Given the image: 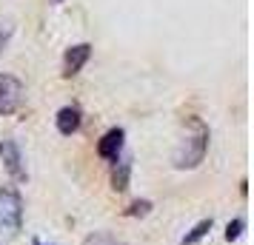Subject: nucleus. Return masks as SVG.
Wrapping results in <instances>:
<instances>
[{"mask_svg": "<svg viewBox=\"0 0 254 245\" xmlns=\"http://www.w3.org/2000/svg\"><path fill=\"white\" fill-rule=\"evenodd\" d=\"M123 129H112L103 134V140L97 143V154L100 157H106V160H117V154H120V148H123Z\"/></svg>", "mask_w": 254, "mask_h": 245, "instance_id": "6", "label": "nucleus"}, {"mask_svg": "<svg viewBox=\"0 0 254 245\" xmlns=\"http://www.w3.org/2000/svg\"><path fill=\"white\" fill-rule=\"evenodd\" d=\"M35 245H40V243H37V240H35Z\"/></svg>", "mask_w": 254, "mask_h": 245, "instance_id": "15", "label": "nucleus"}, {"mask_svg": "<svg viewBox=\"0 0 254 245\" xmlns=\"http://www.w3.org/2000/svg\"><path fill=\"white\" fill-rule=\"evenodd\" d=\"M240 231H243V220H234V222H229V225H226V240H237V237H240Z\"/></svg>", "mask_w": 254, "mask_h": 245, "instance_id": "11", "label": "nucleus"}, {"mask_svg": "<svg viewBox=\"0 0 254 245\" xmlns=\"http://www.w3.org/2000/svg\"><path fill=\"white\" fill-rule=\"evenodd\" d=\"M77 129H80V111H77L74 105H66V108H60V111H58V131H60V134L71 137V134H74Z\"/></svg>", "mask_w": 254, "mask_h": 245, "instance_id": "7", "label": "nucleus"}, {"mask_svg": "<svg viewBox=\"0 0 254 245\" xmlns=\"http://www.w3.org/2000/svg\"><path fill=\"white\" fill-rule=\"evenodd\" d=\"M23 220V199L14 188H0V237H14Z\"/></svg>", "mask_w": 254, "mask_h": 245, "instance_id": "2", "label": "nucleus"}, {"mask_svg": "<svg viewBox=\"0 0 254 245\" xmlns=\"http://www.w3.org/2000/svg\"><path fill=\"white\" fill-rule=\"evenodd\" d=\"M208 231H211V220L197 222L194 228H191V231H189V234L183 237V245H194V243H200V240H203V237H206Z\"/></svg>", "mask_w": 254, "mask_h": 245, "instance_id": "8", "label": "nucleus"}, {"mask_svg": "<svg viewBox=\"0 0 254 245\" xmlns=\"http://www.w3.org/2000/svg\"><path fill=\"white\" fill-rule=\"evenodd\" d=\"M0 157H3V165L6 171L14 177V180H26V168H23V157H20V148L14 140H3L0 143Z\"/></svg>", "mask_w": 254, "mask_h": 245, "instance_id": "4", "label": "nucleus"}, {"mask_svg": "<svg viewBox=\"0 0 254 245\" xmlns=\"http://www.w3.org/2000/svg\"><path fill=\"white\" fill-rule=\"evenodd\" d=\"M128 171H131V165L128 163H117L115 174H112V183H115L117 191H126L128 188Z\"/></svg>", "mask_w": 254, "mask_h": 245, "instance_id": "10", "label": "nucleus"}, {"mask_svg": "<svg viewBox=\"0 0 254 245\" xmlns=\"http://www.w3.org/2000/svg\"><path fill=\"white\" fill-rule=\"evenodd\" d=\"M206 146H208V129L197 117H191V131L183 137V143L177 146V151L172 157L174 168H194V165H200L203 157H206Z\"/></svg>", "mask_w": 254, "mask_h": 245, "instance_id": "1", "label": "nucleus"}, {"mask_svg": "<svg viewBox=\"0 0 254 245\" xmlns=\"http://www.w3.org/2000/svg\"><path fill=\"white\" fill-rule=\"evenodd\" d=\"M55 3H63V0H55Z\"/></svg>", "mask_w": 254, "mask_h": 245, "instance_id": "14", "label": "nucleus"}, {"mask_svg": "<svg viewBox=\"0 0 254 245\" xmlns=\"http://www.w3.org/2000/svg\"><path fill=\"white\" fill-rule=\"evenodd\" d=\"M23 100V86L12 74H0V114H12Z\"/></svg>", "mask_w": 254, "mask_h": 245, "instance_id": "3", "label": "nucleus"}, {"mask_svg": "<svg viewBox=\"0 0 254 245\" xmlns=\"http://www.w3.org/2000/svg\"><path fill=\"white\" fill-rule=\"evenodd\" d=\"M83 245H126V243L117 240V237H112V234H106V231H94L83 240Z\"/></svg>", "mask_w": 254, "mask_h": 245, "instance_id": "9", "label": "nucleus"}, {"mask_svg": "<svg viewBox=\"0 0 254 245\" xmlns=\"http://www.w3.org/2000/svg\"><path fill=\"white\" fill-rule=\"evenodd\" d=\"M149 208H151V202H149V199H143V202H134L128 214H149Z\"/></svg>", "mask_w": 254, "mask_h": 245, "instance_id": "13", "label": "nucleus"}, {"mask_svg": "<svg viewBox=\"0 0 254 245\" xmlns=\"http://www.w3.org/2000/svg\"><path fill=\"white\" fill-rule=\"evenodd\" d=\"M89 57H92V46H89V43L71 46L69 51H66V57H63V77H74Z\"/></svg>", "mask_w": 254, "mask_h": 245, "instance_id": "5", "label": "nucleus"}, {"mask_svg": "<svg viewBox=\"0 0 254 245\" xmlns=\"http://www.w3.org/2000/svg\"><path fill=\"white\" fill-rule=\"evenodd\" d=\"M9 37H12V23L0 20V51H3V46H6V43H9Z\"/></svg>", "mask_w": 254, "mask_h": 245, "instance_id": "12", "label": "nucleus"}]
</instances>
